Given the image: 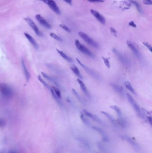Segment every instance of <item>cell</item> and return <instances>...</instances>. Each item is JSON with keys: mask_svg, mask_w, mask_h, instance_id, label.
Instances as JSON below:
<instances>
[{"mask_svg": "<svg viewBox=\"0 0 152 153\" xmlns=\"http://www.w3.org/2000/svg\"><path fill=\"white\" fill-rule=\"evenodd\" d=\"M92 128L95 130L96 132H98L101 136L103 141L104 142H108L109 141V138L107 134L105 132H104L101 128H99L97 126H93Z\"/></svg>", "mask_w": 152, "mask_h": 153, "instance_id": "7c38bea8", "label": "cell"}, {"mask_svg": "<svg viewBox=\"0 0 152 153\" xmlns=\"http://www.w3.org/2000/svg\"><path fill=\"white\" fill-rule=\"evenodd\" d=\"M83 113L84 114L85 116H87L91 118L93 121H96V122L98 123L100 125H102L103 126L105 125L104 122L97 116L92 114L88 111L84 109L83 110Z\"/></svg>", "mask_w": 152, "mask_h": 153, "instance_id": "30bf717a", "label": "cell"}, {"mask_svg": "<svg viewBox=\"0 0 152 153\" xmlns=\"http://www.w3.org/2000/svg\"><path fill=\"white\" fill-rule=\"evenodd\" d=\"M50 36L53 38V39L56 40H58V41H61L62 40V39L60 38L58 36H57V35H56L55 34H54V33H50Z\"/></svg>", "mask_w": 152, "mask_h": 153, "instance_id": "4dcf8cb0", "label": "cell"}, {"mask_svg": "<svg viewBox=\"0 0 152 153\" xmlns=\"http://www.w3.org/2000/svg\"><path fill=\"white\" fill-rule=\"evenodd\" d=\"M70 69H71V71L74 73V74L76 76H77L79 78H81V79L83 78V77L80 74V72L78 70V68L76 66H75V65L72 66L70 67Z\"/></svg>", "mask_w": 152, "mask_h": 153, "instance_id": "7402d4cb", "label": "cell"}, {"mask_svg": "<svg viewBox=\"0 0 152 153\" xmlns=\"http://www.w3.org/2000/svg\"><path fill=\"white\" fill-rule=\"evenodd\" d=\"M130 1L131 2V3L133 5H134L136 7L137 10L138 11V12L141 13V14H142V9L141 8V6L140 5L137 3V2L136 1H134V0H130Z\"/></svg>", "mask_w": 152, "mask_h": 153, "instance_id": "83f0119b", "label": "cell"}, {"mask_svg": "<svg viewBox=\"0 0 152 153\" xmlns=\"http://www.w3.org/2000/svg\"><path fill=\"white\" fill-rule=\"evenodd\" d=\"M98 147L99 148V149L103 151L105 150H104V147L103 146V145L101 144H100V143H98Z\"/></svg>", "mask_w": 152, "mask_h": 153, "instance_id": "f35d334b", "label": "cell"}, {"mask_svg": "<svg viewBox=\"0 0 152 153\" xmlns=\"http://www.w3.org/2000/svg\"><path fill=\"white\" fill-rule=\"evenodd\" d=\"M78 34L82 39L84 40L86 43H88L90 46L95 48H98L99 47V44L93 39H92L91 38H90L86 34L80 32L78 33Z\"/></svg>", "mask_w": 152, "mask_h": 153, "instance_id": "277c9868", "label": "cell"}, {"mask_svg": "<svg viewBox=\"0 0 152 153\" xmlns=\"http://www.w3.org/2000/svg\"><path fill=\"white\" fill-rule=\"evenodd\" d=\"M78 140L79 143H81L83 146L85 147L86 148L89 149L90 148V143L88 142L87 140L81 137H80L79 138H78Z\"/></svg>", "mask_w": 152, "mask_h": 153, "instance_id": "44dd1931", "label": "cell"}, {"mask_svg": "<svg viewBox=\"0 0 152 153\" xmlns=\"http://www.w3.org/2000/svg\"><path fill=\"white\" fill-rule=\"evenodd\" d=\"M101 113L103 114V115H104L106 117L108 118L109 120L113 124V125H116L117 124V121L114 118L113 116H112L110 114L106 112H105V111H101Z\"/></svg>", "mask_w": 152, "mask_h": 153, "instance_id": "603a6c76", "label": "cell"}, {"mask_svg": "<svg viewBox=\"0 0 152 153\" xmlns=\"http://www.w3.org/2000/svg\"><path fill=\"white\" fill-rule=\"evenodd\" d=\"M42 74L43 75V76L45 78H46L47 80H49V81H51V82H53V83H54L55 85H58V84L57 83L56 81L54 78H53L52 77H50V76H48V75H47L45 73H43V72H42Z\"/></svg>", "mask_w": 152, "mask_h": 153, "instance_id": "4316f807", "label": "cell"}, {"mask_svg": "<svg viewBox=\"0 0 152 153\" xmlns=\"http://www.w3.org/2000/svg\"><path fill=\"white\" fill-rule=\"evenodd\" d=\"M90 2H96V3H102L104 2V0H87Z\"/></svg>", "mask_w": 152, "mask_h": 153, "instance_id": "8d00e7d4", "label": "cell"}, {"mask_svg": "<svg viewBox=\"0 0 152 153\" xmlns=\"http://www.w3.org/2000/svg\"><path fill=\"white\" fill-rule=\"evenodd\" d=\"M58 53L60 55V56L64 58L65 60L67 61L68 62H70V63H72L73 62V60L72 59H71V58L69 57L67 55H66V54L64 52L62 51L59 50L58 49H56Z\"/></svg>", "mask_w": 152, "mask_h": 153, "instance_id": "ffe728a7", "label": "cell"}, {"mask_svg": "<svg viewBox=\"0 0 152 153\" xmlns=\"http://www.w3.org/2000/svg\"><path fill=\"white\" fill-rule=\"evenodd\" d=\"M121 138L123 140L126 141L130 145H131V146L134 148L135 150L137 151V152L140 150L141 148L138 143L136 142L134 140H133L128 136L126 135H122L121 137Z\"/></svg>", "mask_w": 152, "mask_h": 153, "instance_id": "ba28073f", "label": "cell"}, {"mask_svg": "<svg viewBox=\"0 0 152 153\" xmlns=\"http://www.w3.org/2000/svg\"><path fill=\"white\" fill-rule=\"evenodd\" d=\"M102 59L103 61V62H104L106 67L108 69H110V63L109 58L102 57Z\"/></svg>", "mask_w": 152, "mask_h": 153, "instance_id": "f1b7e54d", "label": "cell"}, {"mask_svg": "<svg viewBox=\"0 0 152 153\" xmlns=\"http://www.w3.org/2000/svg\"><path fill=\"white\" fill-rule=\"evenodd\" d=\"M75 45L78 50L83 53L85 54L87 56H88L89 57L91 58H95L94 54L88 49V48H87L83 44H82L77 39H76L75 41Z\"/></svg>", "mask_w": 152, "mask_h": 153, "instance_id": "7a4b0ae2", "label": "cell"}, {"mask_svg": "<svg viewBox=\"0 0 152 153\" xmlns=\"http://www.w3.org/2000/svg\"><path fill=\"white\" fill-rule=\"evenodd\" d=\"M90 12L91 14L96 18V19L99 21V22H100L102 24H104L105 23V18L98 12L93 9H91L90 10Z\"/></svg>", "mask_w": 152, "mask_h": 153, "instance_id": "5bb4252c", "label": "cell"}, {"mask_svg": "<svg viewBox=\"0 0 152 153\" xmlns=\"http://www.w3.org/2000/svg\"><path fill=\"white\" fill-rule=\"evenodd\" d=\"M21 64H22V68L23 69V71H24L25 76L26 79L27 81H29V80L30 79L31 75L30 74L27 69L26 68V65L25 64V61L23 60H21Z\"/></svg>", "mask_w": 152, "mask_h": 153, "instance_id": "e0dca14e", "label": "cell"}, {"mask_svg": "<svg viewBox=\"0 0 152 153\" xmlns=\"http://www.w3.org/2000/svg\"><path fill=\"white\" fill-rule=\"evenodd\" d=\"M51 89L54 91V92L55 93L56 95L58 97V98H59V99H61L62 98L61 93L59 89L55 86H52Z\"/></svg>", "mask_w": 152, "mask_h": 153, "instance_id": "484cf974", "label": "cell"}, {"mask_svg": "<svg viewBox=\"0 0 152 153\" xmlns=\"http://www.w3.org/2000/svg\"><path fill=\"white\" fill-rule=\"evenodd\" d=\"M72 92L73 93V94H74V95H75V96H76V97L78 98V100H80V101H81V99L80 98V96H79V95L78 94V93L76 92V90L74 89H72Z\"/></svg>", "mask_w": 152, "mask_h": 153, "instance_id": "e575fe53", "label": "cell"}, {"mask_svg": "<svg viewBox=\"0 0 152 153\" xmlns=\"http://www.w3.org/2000/svg\"><path fill=\"white\" fill-rule=\"evenodd\" d=\"M126 43L128 47L131 49L135 55L139 59H141L142 55L139 52V51L136 48V47L131 42H130L129 41H127L126 42Z\"/></svg>", "mask_w": 152, "mask_h": 153, "instance_id": "9a60e30c", "label": "cell"}, {"mask_svg": "<svg viewBox=\"0 0 152 153\" xmlns=\"http://www.w3.org/2000/svg\"><path fill=\"white\" fill-rule=\"evenodd\" d=\"M24 20L27 22V23L29 25V26L31 27V28L34 31V32H35L37 36L39 37L43 36V35L42 33L40 31L37 26L36 25L34 22L33 21L31 18H24Z\"/></svg>", "mask_w": 152, "mask_h": 153, "instance_id": "52a82bcc", "label": "cell"}, {"mask_svg": "<svg viewBox=\"0 0 152 153\" xmlns=\"http://www.w3.org/2000/svg\"><path fill=\"white\" fill-rule=\"evenodd\" d=\"M24 34L25 37L27 38V39L31 43L32 45L36 49H38L39 48V46H38L37 43L36 42L35 39H34L30 35H29L27 33L25 32L24 33Z\"/></svg>", "mask_w": 152, "mask_h": 153, "instance_id": "2e32d148", "label": "cell"}, {"mask_svg": "<svg viewBox=\"0 0 152 153\" xmlns=\"http://www.w3.org/2000/svg\"><path fill=\"white\" fill-rule=\"evenodd\" d=\"M128 25H129V26H132V27H134V28L137 27V25L133 21H130L128 23Z\"/></svg>", "mask_w": 152, "mask_h": 153, "instance_id": "74e56055", "label": "cell"}, {"mask_svg": "<svg viewBox=\"0 0 152 153\" xmlns=\"http://www.w3.org/2000/svg\"><path fill=\"white\" fill-rule=\"evenodd\" d=\"M0 153H4L3 152H0Z\"/></svg>", "mask_w": 152, "mask_h": 153, "instance_id": "f6af8a7d", "label": "cell"}, {"mask_svg": "<svg viewBox=\"0 0 152 153\" xmlns=\"http://www.w3.org/2000/svg\"><path fill=\"white\" fill-rule=\"evenodd\" d=\"M0 90L2 95L5 98H10L13 95V91L10 86L4 83H0Z\"/></svg>", "mask_w": 152, "mask_h": 153, "instance_id": "6da1fadb", "label": "cell"}, {"mask_svg": "<svg viewBox=\"0 0 152 153\" xmlns=\"http://www.w3.org/2000/svg\"><path fill=\"white\" fill-rule=\"evenodd\" d=\"M124 85H125L126 88L128 90H129L130 91H131V92L133 93V94H135V95L136 94L134 89L133 88L132 86V85L131 83L129 82H128V81H125L124 82Z\"/></svg>", "mask_w": 152, "mask_h": 153, "instance_id": "d4e9b609", "label": "cell"}, {"mask_svg": "<svg viewBox=\"0 0 152 153\" xmlns=\"http://www.w3.org/2000/svg\"><path fill=\"white\" fill-rule=\"evenodd\" d=\"M80 118H81L82 121L83 122V123L84 124H85L86 125H87L88 126H90L91 125V123L90 122V121H89V120L88 119H87L85 117V115L83 113V112L81 113Z\"/></svg>", "mask_w": 152, "mask_h": 153, "instance_id": "cb8c5ba5", "label": "cell"}, {"mask_svg": "<svg viewBox=\"0 0 152 153\" xmlns=\"http://www.w3.org/2000/svg\"><path fill=\"white\" fill-rule=\"evenodd\" d=\"M77 81L78 82V84L80 85V88L83 91V92L85 94L88 95V96H89V94L88 92V91L87 90V87L86 86L84 83L80 79H77Z\"/></svg>", "mask_w": 152, "mask_h": 153, "instance_id": "d6986e66", "label": "cell"}, {"mask_svg": "<svg viewBox=\"0 0 152 153\" xmlns=\"http://www.w3.org/2000/svg\"><path fill=\"white\" fill-rule=\"evenodd\" d=\"M4 125V123L3 121H0V127L3 126Z\"/></svg>", "mask_w": 152, "mask_h": 153, "instance_id": "7bdbcfd3", "label": "cell"}, {"mask_svg": "<svg viewBox=\"0 0 152 153\" xmlns=\"http://www.w3.org/2000/svg\"><path fill=\"white\" fill-rule=\"evenodd\" d=\"M145 2H144V4L147 5H152V1L151 0H144Z\"/></svg>", "mask_w": 152, "mask_h": 153, "instance_id": "ab89813d", "label": "cell"}, {"mask_svg": "<svg viewBox=\"0 0 152 153\" xmlns=\"http://www.w3.org/2000/svg\"><path fill=\"white\" fill-rule=\"evenodd\" d=\"M60 27H61L62 28L64 29L65 31H66V32H71V30L67 26H66V25H64V24H61L59 25Z\"/></svg>", "mask_w": 152, "mask_h": 153, "instance_id": "d6a6232c", "label": "cell"}, {"mask_svg": "<svg viewBox=\"0 0 152 153\" xmlns=\"http://www.w3.org/2000/svg\"><path fill=\"white\" fill-rule=\"evenodd\" d=\"M127 100L129 101V103L133 108V109H134L137 114L140 117H144V115L142 112V110H141V108L140 107L137 103L136 102V101L135 100H134L133 97L129 94H127Z\"/></svg>", "mask_w": 152, "mask_h": 153, "instance_id": "3957f363", "label": "cell"}, {"mask_svg": "<svg viewBox=\"0 0 152 153\" xmlns=\"http://www.w3.org/2000/svg\"><path fill=\"white\" fill-rule=\"evenodd\" d=\"M38 79H39V81L41 82L43 85L45 86L46 87H47V88L49 87V86H48V85L47 84V83L46 82H45L44 80H43V78H42V77H41L40 75H38Z\"/></svg>", "mask_w": 152, "mask_h": 153, "instance_id": "1f68e13d", "label": "cell"}, {"mask_svg": "<svg viewBox=\"0 0 152 153\" xmlns=\"http://www.w3.org/2000/svg\"><path fill=\"white\" fill-rule=\"evenodd\" d=\"M147 119L149 121V124L151 125H152V118L151 117V116H148L147 117Z\"/></svg>", "mask_w": 152, "mask_h": 153, "instance_id": "60d3db41", "label": "cell"}, {"mask_svg": "<svg viewBox=\"0 0 152 153\" xmlns=\"http://www.w3.org/2000/svg\"><path fill=\"white\" fill-rule=\"evenodd\" d=\"M14 153V152H10V153Z\"/></svg>", "mask_w": 152, "mask_h": 153, "instance_id": "ee69618b", "label": "cell"}, {"mask_svg": "<svg viewBox=\"0 0 152 153\" xmlns=\"http://www.w3.org/2000/svg\"><path fill=\"white\" fill-rule=\"evenodd\" d=\"M110 31L113 34V35L115 37H117V31L115 29L113 28V27H110Z\"/></svg>", "mask_w": 152, "mask_h": 153, "instance_id": "d590c367", "label": "cell"}, {"mask_svg": "<svg viewBox=\"0 0 152 153\" xmlns=\"http://www.w3.org/2000/svg\"><path fill=\"white\" fill-rule=\"evenodd\" d=\"M35 18L39 23L44 27L47 29L51 28V26L50 25V23L46 21V20L41 15L39 14L36 15Z\"/></svg>", "mask_w": 152, "mask_h": 153, "instance_id": "8fae6325", "label": "cell"}, {"mask_svg": "<svg viewBox=\"0 0 152 153\" xmlns=\"http://www.w3.org/2000/svg\"><path fill=\"white\" fill-rule=\"evenodd\" d=\"M110 107L111 109L114 110L116 112L118 116V123H119V124L121 126L124 127L125 125V120L124 119L123 115L120 108L119 107L115 105H112L110 106Z\"/></svg>", "mask_w": 152, "mask_h": 153, "instance_id": "5b68a950", "label": "cell"}, {"mask_svg": "<svg viewBox=\"0 0 152 153\" xmlns=\"http://www.w3.org/2000/svg\"><path fill=\"white\" fill-rule=\"evenodd\" d=\"M38 0L41 1L47 4L50 8L56 14H61L60 9H59V8L57 5L56 3L54 0Z\"/></svg>", "mask_w": 152, "mask_h": 153, "instance_id": "8992f818", "label": "cell"}, {"mask_svg": "<svg viewBox=\"0 0 152 153\" xmlns=\"http://www.w3.org/2000/svg\"><path fill=\"white\" fill-rule=\"evenodd\" d=\"M143 44L144 46L146 47L147 48L149 49L150 52H152V47L149 44V43H147V42H143Z\"/></svg>", "mask_w": 152, "mask_h": 153, "instance_id": "836d02e7", "label": "cell"}, {"mask_svg": "<svg viewBox=\"0 0 152 153\" xmlns=\"http://www.w3.org/2000/svg\"><path fill=\"white\" fill-rule=\"evenodd\" d=\"M65 2L66 3L69 4H71L72 3V0H64Z\"/></svg>", "mask_w": 152, "mask_h": 153, "instance_id": "b9f144b4", "label": "cell"}, {"mask_svg": "<svg viewBox=\"0 0 152 153\" xmlns=\"http://www.w3.org/2000/svg\"><path fill=\"white\" fill-rule=\"evenodd\" d=\"M113 51L114 53L116 55V56L119 60V61L121 62V63H122L125 65H127L129 64V61H128L127 57L124 56V55L121 53L116 48L113 49Z\"/></svg>", "mask_w": 152, "mask_h": 153, "instance_id": "9c48e42d", "label": "cell"}, {"mask_svg": "<svg viewBox=\"0 0 152 153\" xmlns=\"http://www.w3.org/2000/svg\"><path fill=\"white\" fill-rule=\"evenodd\" d=\"M110 85L119 94H121V95L123 94L124 90L121 86H120L119 85H116L114 83H110Z\"/></svg>", "mask_w": 152, "mask_h": 153, "instance_id": "ac0fdd59", "label": "cell"}, {"mask_svg": "<svg viewBox=\"0 0 152 153\" xmlns=\"http://www.w3.org/2000/svg\"><path fill=\"white\" fill-rule=\"evenodd\" d=\"M76 60L77 61L78 64H79L90 75L92 76V77H94V78H98V77H99L98 75L95 72L93 71L91 69H90V68L88 67L87 66H86L84 64H83L77 58L76 59Z\"/></svg>", "mask_w": 152, "mask_h": 153, "instance_id": "4fadbf2b", "label": "cell"}, {"mask_svg": "<svg viewBox=\"0 0 152 153\" xmlns=\"http://www.w3.org/2000/svg\"><path fill=\"white\" fill-rule=\"evenodd\" d=\"M51 92L52 95V96H53V98H54V99L57 102L59 103V105H61L62 103H61V101L59 100V99L58 98V97L55 94V93H54V91H53L52 89H51Z\"/></svg>", "mask_w": 152, "mask_h": 153, "instance_id": "f546056e", "label": "cell"}]
</instances>
